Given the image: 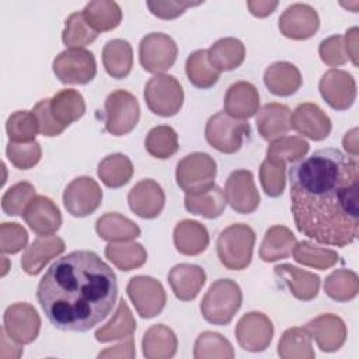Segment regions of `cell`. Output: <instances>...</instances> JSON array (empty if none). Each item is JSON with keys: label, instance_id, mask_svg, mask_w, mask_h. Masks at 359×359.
<instances>
[{"label": "cell", "instance_id": "20", "mask_svg": "<svg viewBox=\"0 0 359 359\" xmlns=\"http://www.w3.org/2000/svg\"><path fill=\"white\" fill-rule=\"evenodd\" d=\"M130 210L142 219L157 217L165 203L163 188L154 180H142L128 194Z\"/></svg>", "mask_w": 359, "mask_h": 359}, {"label": "cell", "instance_id": "15", "mask_svg": "<svg viewBox=\"0 0 359 359\" xmlns=\"http://www.w3.org/2000/svg\"><path fill=\"white\" fill-rule=\"evenodd\" d=\"M318 90L324 101L337 111H345L356 100V83L351 73L341 69H330L323 74Z\"/></svg>", "mask_w": 359, "mask_h": 359}, {"label": "cell", "instance_id": "48", "mask_svg": "<svg viewBox=\"0 0 359 359\" xmlns=\"http://www.w3.org/2000/svg\"><path fill=\"white\" fill-rule=\"evenodd\" d=\"M10 142H32L39 132L38 121L32 111H15L6 122Z\"/></svg>", "mask_w": 359, "mask_h": 359}, {"label": "cell", "instance_id": "12", "mask_svg": "<svg viewBox=\"0 0 359 359\" xmlns=\"http://www.w3.org/2000/svg\"><path fill=\"white\" fill-rule=\"evenodd\" d=\"M102 202V191L91 177L74 178L63 192V205L74 217H86L94 213Z\"/></svg>", "mask_w": 359, "mask_h": 359}, {"label": "cell", "instance_id": "34", "mask_svg": "<svg viewBox=\"0 0 359 359\" xmlns=\"http://www.w3.org/2000/svg\"><path fill=\"white\" fill-rule=\"evenodd\" d=\"M102 63L114 79H125L133 66L132 46L125 39H111L104 45Z\"/></svg>", "mask_w": 359, "mask_h": 359}, {"label": "cell", "instance_id": "60", "mask_svg": "<svg viewBox=\"0 0 359 359\" xmlns=\"http://www.w3.org/2000/svg\"><path fill=\"white\" fill-rule=\"evenodd\" d=\"M342 144L344 149L348 151V156L351 157H358V129L353 128L349 132L345 133L344 139H342Z\"/></svg>", "mask_w": 359, "mask_h": 359}, {"label": "cell", "instance_id": "38", "mask_svg": "<svg viewBox=\"0 0 359 359\" xmlns=\"http://www.w3.org/2000/svg\"><path fill=\"white\" fill-rule=\"evenodd\" d=\"M97 174L108 188H121L129 182L133 175V165L128 156L114 153L104 157L97 168Z\"/></svg>", "mask_w": 359, "mask_h": 359}, {"label": "cell", "instance_id": "56", "mask_svg": "<svg viewBox=\"0 0 359 359\" xmlns=\"http://www.w3.org/2000/svg\"><path fill=\"white\" fill-rule=\"evenodd\" d=\"M135 355V342L133 338L129 337L126 338V341L100 352L98 358H133Z\"/></svg>", "mask_w": 359, "mask_h": 359}, {"label": "cell", "instance_id": "17", "mask_svg": "<svg viewBox=\"0 0 359 359\" xmlns=\"http://www.w3.org/2000/svg\"><path fill=\"white\" fill-rule=\"evenodd\" d=\"M320 17L317 11L306 3H294L289 6L279 17V29L290 39H309L317 32Z\"/></svg>", "mask_w": 359, "mask_h": 359}, {"label": "cell", "instance_id": "6", "mask_svg": "<svg viewBox=\"0 0 359 359\" xmlns=\"http://www.w3.org/2000/svg\"><path fill=\"white\" fill-rule=\"evenodd\" d=\"M146 105L158 116H174L184 102V90L180 81L170 74H156L144 86Z\"/></svg>", "mask_w": 359, "mask_h": 359}, {"label": "cell", "instance_id": "55", "mask_svg": "<svg viewBox=\"0 0 359 359\" xmlns=\"http://www.w3.org/2000/svg\"><path fill=\"white\" fill-rule=\"evenodd\" d=\"M202 1L189 0H165V1H147V7L153 15L163 20H172L180 17L188 7L199 6Z\"/></svg>", "mask_w": 359, "mask_h": 359}, {"label": "cell", "instance_id": "45", "mask_svg": "<svg viewBox=\"0 0 359 359\" xmlns=\"http://www.w3.org/2000/svg\"><path fill=\"white\" fill-rule=\"evenodd\" d=\"M97 36L98 32L87 24L81 11H76L66 18L62 32V41L70 49H83L84 46L94 42Z\"/></svg>", "mask_w": 359, "mask_h": 359}, {"label": "cell", "instance_id": "8", "mask_svg": "<svg viewBox=\"0 0 359 359\" xmlns=\"http://www.w3.org/2000/svg\"><path fill=\"white\" fill-rule=\"evenodd\" d=\"M139 116L140 107L132 93L115 90L105 98V129L111 135H128L135 129Z\"/></svg>", "mask_w": 359, "mask_h": 359}, {"label": "cell", "instance_id": "51", "mask_svg": "<svg viewBox=\"0 0 359 359\" xmlns=\"http://www.w3.org/2000/svg\"><path fill=\"white\" fill-rule=\"evenodd\" d=\"M6 154L10 163L18 170H28L38 164L42 156L41 144L36 140L32 142H8Z\"/></svg>", "mask_w": 359, "mask_h": 359}, {"label": "cell", "instance_id": "16", "mask_svg": "<svg viewBox=\"0 0 359 359\" xmlns=\"http://www.w3.org/2000/svg\"><path fill=\"white\" fill-rule=\"evenodd\" d=\"M224 195L231 209L241 215L252 213L258 208L261 199L254 184L252 172L248 170H236L229 175Z\"/></svg>", "mask_w": 359, "mask_h": 359}, {"label": "cell", "instance_id": "39", "mask_svg": "<svg viewBox=\"0 0 359 359\" xmlns=\"http://www.w3.org/2000/svg\"><path fill=\"white\" fill-rule=\"evenodd\" d=\"M185 72L191 84L202 90L213 87L220 77V72L210 63L205 49L195 50L187 57Z\"/></svg>", "mask_w": 359, "mask_h": 359}, {"label": "cell", "instance_id": "57", "mask_svg": "<svg viewBox=\"0 0 359 359\" xmlns=\"http://www.w3.org/2000/svg\"><path fill=\"white\" fill-rule=\"evenodd\" d=\"M0 358L1 359H17L22 355V346L13 338L7 335L4 328L1 330V345H0Z\"/></svg>", "mask_w": 359, "mask_h": 359}, {"label": "cell", "instance_id": "59", "mask_svg": "<svg viewBox=\"0 0 359 359\" xmlns=\"http://www.w3.org/2000/svg\"><path fill=\"white\" fill-rule=\"evenodd\" d=\"M358 27H352L346 31V35L344 36L348 59H351L355 66H358Z\"/></svg>", "mask_w": 359, "mask_h": 359}, {"label": "cell", "instance_id": "5", "mask_svg": "<svg viewBox=\"0 0 359 359\" xmlns=\"http://www.w3.org/2000/svg\"><path fill=\"white\" fill-rule=\"evenodd\" d=\"M217 167L208 153L195 151L182 157L175 170L178 187L185 194H199L215 185Z\"/></svg>", "mask_w": 359, "mask_h": 359}, {"label": "cell", "instance_id": "4", "mask_svg": "<svg viewBox=\"0 0 359 359\" xmlns=\"http://www.w3.org/2000/svg\"><path fill=\"white\" fill-rule=\"evenodd\" d=\"M254 244V230L244 223H234L219 234L216 241L217 257L222 265L230 271L245 269L251 262Z\"/></svg>", "mask_w": 359, "mask_h": 359}, {"label": "cell", "instance_id": "25", "mask_svg": "<svg viewBox=\"0 0 359 359\" xmlns=\"http://www.w3.org/2000/svg\"><path fill=\"white\" fill-rule=\"evenodd\" d=\"M168 283L177 299L194 300L206 282L205 271L194 264H178L168 272Z\"/></svg>", "mask_w": 359, "mask_h": 359}, {"label": "cell", "instance_id": "3", "mask_svg": "<svg viewBox=\"0 0 359 359\" xmlns=\"http://www.w3.org/2000/svg\"><path fill=\"white\" fill-rule=\"evenodd\" d=\"M243 303L240 286L231 279H217L208 289L201 302L202 317L216 325L229 324Z\"/></svg>", "mask_w": 359, "mask_h": 359}, {"label": "cell", "instance_id": "50", "mask_svg": "<svg viewBox=\"0 0 359 359\" xmlns=\"http://www.w3.org/2000/svg\"><path fill=\"white\" fill-rule=\"evenodd\" d=\"M286 164L282 161L265 158L259 167V181L264 192L271 196L276 198L280 196L285 191L286 185Z\"/></svg>", "mask_w": 359, "mask_h": 359}, {"label": "cell", "instance_id": "18", "mask_svg": "<svg viewBox=\"0 0 359 359\" xmlns=\"http://www.w3.org/2000/svg\"><path fill=\"white\" fill-rule=\"evenodd\" d=\"M304 330L323 352H335L346 341L348 330L344 320L335 314H321L310 320Z\"/></svg>", "mask_w": 359, "mask_h": 359}, {"label": "cell", "instance_id": "58", "mask_svg": "<svg viewBox=\"0 0 359 359\" xmlns=\"http://www.w3.org/2000/svg\"><path fill=\"white\" fill-rule=\"evenodd\" d=\"M247 7L250 13L255 17H266L273 13L278 7V1H268V0H258V1H247Z\"/></svg>", "mask_w": 359, "mask_h": 359}, {"label": "cell", "instance_id": "23", "mask_svg": "<svg viewBox=\"0 0 359 359\" xmlns=\"http://www.w3.org/2000/svg\"><path fill=\"white\" fill-rule=\"evenodd\" d=\"M273 275L299 300L309 302L318 294L320 278L313 272L303 271L290 264H282L273 268Z\"/></svg>", "mask_w": 359, "mask_h": 359}, {"label": "cell", "instance_id": "33", "mask_svg": "<svg viewBox=\"0 0 359 359\" xmlns=\"http://www.w3.org/2000/svg\"><path fill=\"white\" fill-rule=\"evenodd\" d=\"M95 231L102 240L109 243L130 241L140 236V229L135 222L115 212H109L98 217Z\"/></svg>", "mask_w": 359, "mask_h": 359}, {"label": "cell", "instance_id": "10", "mask_svg": "<svg viewBox=\"0 0 359 359\" xmlns=\"http://www.w3.org/2000/svg\"><path fill=\"white\" fill-rule=\"evenodd\" d=\"M177 55V43L163 32H150L139 43V62L149 73L163 74V72L172 67Z\"/></svg>", "mask_w": 359, "mask_h": 359}, {"label": "cell", "instance_id": "42", "mask_svg": "<svg viewBox=\"0 0 359 359\" xmlns=\"http://www.w3.org/2000/svg\"><path fill=\"white\" fill-rule=\"evenodd\" d=\"M292 254L296 262L310 268L321 269V271L334 266L339 258L337 251L316 245L314 243L306 241V240L296 243Z\"/></svg>", "mask_w": 359, "mask_h": 359}, {"label": "cell", "instance_id": "7", "mask_svg": "<svg viewBox=\"0 0 359 359\" xmlns=\"http://www.w3.org/2000/svg\"><path fill=\"white\" fill-rule=\"evenodd\" d=\"M250 135V125L229 116L224 111L212 115L205 126L208 143L220 153L231 154L240 150L244 137Z\"/></svg>", "mask_w": 359, "mask_h": 359}, {"label": "cell", "instance_id": "14", "mask_svg": "<svg viewBox=\"0 0 359 359\" xmlns=\"http://www.w3.org/2000/svg\"><path fill=\"white\" fill-rule=\"evenodd\" d=\"M3 328L18 344H31L39 334L41 318L29 303H14L4 311Z\"/></svg>", "mask_w": 359, "mask_h": 359}, {"label": "cell", "instance_id": "27", "mask_svg": "<svg viewBox=\"0 0 359 359\" xmlns=\"http://www.w3.org/2000/svg\"><path fill=\"white\" fill-rule=\"evenodd\" d=\"M255 123L262 139L275 140L290 129V109L287 105L269 102L258 111Z\"/></svg>", "mask_w": 359, "mask_h": 359}, {"label": "cell", "instance_id": "30", "mask_svg": "<svg viewBox=\"0 0 359 359\" xmlns=\"http://www.w3.org/2000/svg\"><path fill=\"white\" fill-rule=\"evenodd\" d=\"M226 195L224 191L213 185L212 188L199 194H185L184 205L185 209L192 213L202 216L205 219H216L226 209Z\"/></svg>", "mask_w": 359, "mask_h": 359}, {"label": "cell", "instance_id": "22", "mask_svg": "<svg viewBox=\"0 0 359 359\" xmlns=\"http://www.w3.org/2000/svg\"><path fill=\"white\" fill-rule=\"evenodd\" d=\"M223 105L229 116L234 119H248L258 112V90L248 81H236L227 88Z\"/></svg>", "mask_w": 359, "mask_h": 359}, {"label": "cell", "instance_id": "2", "mask_svg": "<svg viewBox=\"0 0 359 359\" xmlns=\"http://www.w3.org/2000/svg\"><path fill=\"white\" fill-rule=\"evenodd\" d=\"M116 275L88 250L57 258L38 283L36 299L49 323L62 331L87 332L112 311Z\"/></svg>", "mask_w": 359, "mask_h": 359}, {"label": "cell", "instance_id": "26", "mask_svg": "<svg viewBox=\"0 0 359 359\" xmlns=\"http://www.w3.org/2000/svg\"><path fill=\"white\" fill-rule=\"evenodd\" d=\"M264 83L272 94L289 97L300 88L302 74L293 63L280 60L266 67L264 73Z\"/></svg>", "mask_w": 359, "mask_h": 359}, {"label": "cell", "instance_id": "36", "mask_svg": "<svg viewBox=\"0 0 359 359\" xmlns=\"http://www.w3.org/2000/svg\"><path fill=\"white\" fill-rule=\"evenodd\" d=\"M136 330V320L128 306L122 299L116 307L112 318L95 331V339L98 342H111L116 339H126L132 337Z\"/></svg>", "mask_w": 359, "mask_h": 359}, {"label": "cell", "instance_id": "61", "mask_svg": "<svg viewBox=\"0 0 359 359\" xmlns=\"http://www.w3.org/2000/svg\"><path fill=\"white\" fill-rule=\"evenodd\" d=\"M3 258V271H1V276H4L6 273H7V271H8V266H7V258L6 257H1Z\"/></svg>", "mask_w": 359, "mask_h": 359}, {"label": "cell", "instance_id": "31", "mask_svg": "<svg viewBox=\"0 0 359 359\" xmlns=\"http://www.w3.org/2000/svg\"><path fill=\"white\" fill-rule=\"evenodd\" d=\"M296 237L285 226H272L266 230L259 247V258L265 262H273L292 255Z\"/></svg>", "mask_w": 359, "mask_h": 359}, {"label": "cell", "instance_id": "32", "mask_svg": "<svg viewBox=\"0 0 359 359\" xmlns=\"http://www.w3.org/2000/svg\"><path fill=\"white\" fill-rule=\"evenodd\" d=\"M50 112L55 121L65 129L79 121L86 112V102L83 95L73 90H60L50 98Z\"/></svg>", "mask_w": 359, "mask_h": 359}, {"label": "cell", "instance_id": "28", "mask_svg": "<svg viewBox=\"0 0 359 359\" xmlns=\"http://www.w3.org/2000/svg\"><path fill=\"white\" fill-rule=\"evenodd\" d=\"M174 245L184 255H198L209 245L206 227L196 220H181L174 229Z\"/></svg>", "mask_w": 359, "mask_h": 359}, {"label": "cell", "instance_id": "54", "mask_svg": "<svg viewBox=\"0 0 359 359\" xmlns=\"http://www.w3.org/2000/svg\"><path fill=\"white\" fill-rule=\"evenodd\" d=\"M32 112L38 121V126H39V133H42L43 136H48V137H53V136H57L60 135L65 128L60 126L52 112H50V98H45V100H41L34 108H32Z\"/></svg>", "mask_w": 359, "mask_h": 359}, {"label": "cell", "instance_id": "47", "mask_svg": "<svg viewBox=\"0 0 359 359\" xmlns=\"http://www.w3.org/2000/svg\"><path fill=\"white\" fill-rule=\"evenodd\" d=\"M195 359H233L234 351L227 338L217 332L205 331L202 332L194 345Z\"/></svg>", "mask_w": 359, "mask_h": 359}, {"label": "cell", "instance_id": "40", "mask_svg": "<svg viewBox=\"0 0 359 359\" xmlns=\"http://www.w3.org/2000/svg\"><path fill=\"white\" fill-rule=\"evenodd\" d=\"M105 257L121 271H132L140 268L146 259L147 252L144 247L135 241L109 243L105 247Z\"/></svg>", "mask_w": 359, "mask_h": 359}, {"label": "cell", "instance_id": "9", "mask_svg": "<svg viewBox=\"0 0 359 359\" xmlns=\"http://www.w3.org/2000/svg\"><path fill=\"white\" fill-rule=\"evenodd\" d=\"M52 69L63 84H87L95 77L97 63L90 50L72 48L53 59Z\"/></svg>", "mask_w": 359, "mask_h": 359}, {"label": "cell", "instance_id": "21", "mask_svg": "<svg viewBox=\"0 0 359 359\" xmlns=\"http://www.w3.org/2000/svg\"><path fill=\"white\" fill-rule=\"evenodd\" d=\"M22 219L38 236L53 234L60 229L62 215L52 199L36 195L22 213Z\"/></svg>", "mask_w": 359, "mask_h": 359}, {"label": "cell", "instance_id": "53", "mask_svg": "<svg viewBox=\"0 0 359 359\" xmlns=\"http://www.w3.org/2000/svg\"><path fill=\"white\" fill-rule=\"evenodd\" d=\"M318 55H320L321 60L331 67L345 65L348 62V53H346L344 36L332 35V36H328L327 39L321 41V43L318 46Z\"/></svg>", "mask_w": 359, "mask_h": 359}, {"label": "cell", "instance_id": "29", "mask_svg": "<svg viewBox=\"0 0 359 359\" xmlns=\"http://www.w3.org/2000/svg\"><path fill=\"white\" fill-rule=\"evenodd\" d=\"M178 341L171 328L164 324L151 325L143 335L142 349L147 359H168L177 352Z\"/></svg>", "mask_w": 359, "mask_h": 359}, {"label": "cell", "instance_id": "19", "mask_svg": "<svg viewBox=\"0 0 359 359\" xmlns=\"http://www.w3.org/2000/svg\"><path fill=\"white\" fill-rule=\"evenodd\" d=\"M290 128L311 140H323L331 133L332 125L330 116L317 104L303 102L290 112Z\"/></svg>", "mask_w": 359, "mask_h": 359}, {"label": "cell", "instance_id": "44", "mask_svg": "<svg viewBox=\"0 0 359 359\" xmlns=\"http://www.w3.org/2000/svg\"><path fill=\"white\" fill-rule=\"evenodd\" d=\"M144 147L147 153L156 158H170L178 151V135L168 125L154 126L146 136Z\"/></svg>", "mask_w": 359, "mask_h": 359}, {"label": "cell", "instance_id": "35", "mask_svg": "<svg viewBox=\"0 0 359 359\" xmlns=\"http://www.w3.org/2000/svg\"><path fill=\"white\" fill-rule=\"evenodd\" d=\"M208 56L219 72H230L244 62L245 48L237 38H222L208 49Z\"/></svg>", "mask_w": 359, "mask_h": 359}, {"label": "cell", "instance_id": "11", "mask_svg": "<svg viewBox=\"0 0 359 359\" xmlns=\"http://www.w3.org/2000/svg\"><path fill=\"white\" fill-rule=\"evenodd\" d=\"M126 293L132 300L136 311L143 318L158 316L167 302V294L163 285L146 275H137L129 279Z\"/></svg>", "mask_w": 359, "mask_h": 359}, {"label": "cell", "instance_id": "24", "mask_svg": "<svg viewBox=\"0 0 359 359\" xmlns=\"http://www.w3.org/2000/svg\"><path fill=\"white\" fill-rule=\"evenodd\" d=\"M65 251V241L57 236H39L36 237L21 258V266L28 275L39 273L43 266Z\"/></svg>", "mask_w": 359, "mask_h": 359}, {"label": "cell", "instance_id": "37", "mask_svg": "<svg viewBox=\"0 0 359 359\" xmlns=\"http://www.w3.org/2000/svg\"><path fill=\"white\" fill-rule=\"evenodd\" d=\"M87 24L97 32L111 31L121 24L122 11L118 3L107 0H95L86 4L81 11Z\"/></svg>", "mask_w": 359, "mask_h": 359}, {"label": "cell", "instance_id": "43", "mask_svg": "<svg viewBox=\"0 0 359 359\" xmlns=\"http://www.w3.org/2000/svg\"><path fill=\"white\" fill-rule=\"evenodd\" d=\"M325 294L335 302H349L359 292V279L352 269H335L324 282Z\"/></svg>", "mask_w": 359, "mask_h": 359}, {"label": "cell", "instance_id": "13", "mask_svg": "<svg viewBox=\"0 0 359 359\" xmlns=\"http://www.w3.org/2000/svg\"><path fill=\"white\" fill-rule=\"evenodd\" d=\"M234 334L244 351L262 352L272 341L273 324L264 313L250 311L238 320Z\"/></svg>", "mask_w": 359, "mask_h": 359}, {"label": "cell", "instance_id": "1", "mask_svg": "<svg viewBox=\"0 0 359 359\" xmlns=\"http://www.w3.org/2000/svg\"><path fill=\"white\" fill-rule=\"evenodd\" d=\"M355 157L327 147L289 168L290 209L309 238L345 247L358 237L359 175Z\"/></svg>", "mask_w": 359, "mask_h": 359}, {"label": "cell", "instance_id": "41", "mask_svg": "<svg viewBox=\"0 0 359 359\" xmlns=\"http://www.w3.org/2000/svg\"><path fill=\"white\" fill-rule=\"evenodd\" d=\"M278 355L283 359H313L316 356L311 338L304 328L286 330L278 344Z\"/></svg>", "mask_w": 359, "mask_h": 359}, {"label": "cell", "instance_id": "46", "mask_svg": "<svg viewBox=\"0 0 359 359\" xmlns=\"http://www.w3.org/2000/svg\"><path fill=\"white\" fill-rule=\"evenodd\" d=\"M309 143L300 136H280L272 140L266 149V158L282 161V163H296L302 160L309 151Z\"/></svg>", "mask_w": 359, "mask_h": 359}, {"label": "cell", "instance_id": "49", "mask_svg": "<svg viewBox=\"0 0 359 359\" xmlns=\"http://www.w3.org/2000/svg\"><path fill=\"white\" fill-rule=\"evenodd\" d=\"M35 188L28 181L10 187L1 196V209L8 216H22L29 202L35 198Z\"/></svg>", "mask_w": 359, "mask_h": 359}, {"label": "cell", "instance_id": "52", "mask_svg": "<svg viewBox=\"0 0 359 359\" xmlns=\"http://www.w3.org/2000/svg\"><path fill=\"white\" fill-rule=\"evenodd\" d=\"M28 233L18 223L4 222L0 226V250L3 254H17L27 247Z\"/></svg>", "mask_w": 359, "mask_h": 359}]
</instances>
